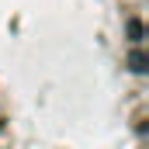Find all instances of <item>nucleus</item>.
Returning a JSON list of instances; mask_svg holds the SVG:
<instances>
[{
    "mask_svg": "<svg viewBox=\"0 0 149 149\" xmlns=\"http://www.w3.org/2000/svg\"><path fill=\"white\" fill-rule=\"evenodd\" d=\"M146 0H0V149H146Z\"/></svg>",
    "mask_w": 149,
    "mask_h": 149,
    "instance_id": "1",
    "label": "nucleus"
}]
</instances>
